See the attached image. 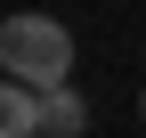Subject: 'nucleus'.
<instances>
[{"label":"nucleus","mask_w":146,"mask_h":138,"mask_svg":"<svg viewBox=\"0 0 146 138\" xmlns=\"http://www.w3.org/2000/svg\"><path fill=\"white\" fill-rule=\"evenodd\" d=\"M0 65H8V81L65 90L73 81V33L57 16H8V25H0Z\"/></svg>","instance_id":"obj_1"},{"label":"nucleus","mask_w":146,"mask_h":138,"mask_svg":"<svg viewBox=\"0 0 146 138\" xmlns=\"http://www.w3.org/2000/svg\"><path fill=\"white\" fill-rule=\"evenodd\" d=\"M41 106H49V90L8 81V90H0V138H41Z\"/></svg>","instance_id":"obj_2"},{"label":"nucleus","mask_w":146,"mask_h":138,"mask_svg":"<svg viewBox=\"0 0 146 138\" xmlns=\"http://www.w3.org/2000/svg\"><path fill=\"white\" fill-rule=\"evenodd\" d=\"M81 130H89V98L73 90V81H65V90H49V106H41V138H81Z\"/></svg>","instance_id":"obj_3"},{"label":"nucleus","mask_w":146,"mask_h":138,"mask_svg":"<svg viewBox=\"0 0 146 138\" xmlns=\"http://www.w3.org/2000/svg\"><path fill=\"white\" fill-rule=\"evenodd\" d=\"M138 114H146V98H138Z\"/></svg>","instance_id":"obj_4"}]
</instances>
